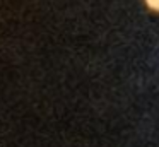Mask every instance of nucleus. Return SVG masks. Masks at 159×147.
<instances>
[{"label":"nucleus","mask_w":159,"mask_h":147,"mask_svg":"<svg viewBox=\"0 0 159 147\" xmlns=\"http://www.w3.org/2000/svg\"><path fill=\"white\" fill-rule=\"evenodd\" d=\"M145 3H147L152 10H157V7H159V0H145Z\"/></svg>","instance_id":"nucleus-1"}]
</instances>
